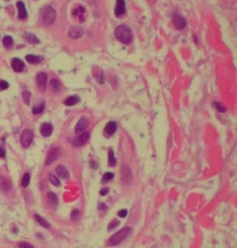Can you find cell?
<instances>
[{"instance_id":"6da1fadb","label":"cell","mask_w":237,"mask_h":248,"mask_svg":"<svg viewBox=\"0 0 237 248\" xmlns=\"http://www.w3.org/2000/svg\"><path fill=\"white\" fill-rule=\"evenodd\" d=\"M56 12L52 6H43L39 11L38 20L42 25L48 26L53 24L56 18Z\"/></svg>"},{"instance_id":"7a4b0ae2","label":"cell","mask_w":237,"mask_h":248,"mask_svg":"<svg viewBox=\"0 0 237 248\" xmlns=\"http://www.w3.org/2000/svg\"><path fill=\"white\" fill-rule=\"evenodd\" d=\"M132 233V229L130 227L122 228L110 237L107 241V245L109 247L117 246L128 238Z\"/></svg>"},{"instance_id":"3957f363","label":"cell","mask_w":237,"mask_h":248,"mask_svg":"<svg viewBox=\"0 0 237 248\" xmlns=\"http://www.w3.org/2000/svg\"><path fill=\"white\" fill-rule=\"evenodd\" d=\"M115 36L121 43L130 44L132 41L133 36L130 27L125 24L118 25L115 30Z\"/></svg>"},{"instance_id":"277c9868","label":"cell","mask_w":237,"mask_h":248,"mask_svg":"<svg viewBox=\"0 0 237 248\" xmlns=\"http://www.w3.org/2000/svg\"><path fill=\"white\" fill-rule=\"evenodd\" d=\"M34 135L30 129H25L23 131L20 136V143L22 146L25 148L29 147L33 143Z\"/></svg>"},{"instance_id":"5b68a950","label":"cell","mask_w":237,"mask_h":248,"mask_svg":"<svg viewBox=\"0 0 237 248\" xmlns=\"http://www.w3.org/2000/svg\"><path fill=\"white\" fill-rule=\"evenodd\" d=\"M61 154V149L59 147H53L49 151L45 161V164L50 165L58 160Z\"/></svg>"},{"instance_id":"8992f818","label":"cell","mask_w":237,"mask_h":248,"mask_svg":"<svg viewBox=\"0 0 237 248\" xmlns=\"http://www.w3.org/2000/svg\"><path fill=\"white\" fill-rule=\"evenodd\" d=\"M172 22L175 27L179 29L185 28L187 25L186 20L183 16L177 12H174L172 15Z\"/></svg>"},{"instance_id":"52a82bcc","label":"cell","mask_w":237,"mask_h":248,"mask_svg":"<svg viewBox=\"0 0 237 248\" xmlns=\"http://www.w3.org/2000/svg\"><path fill=\"white\" fill-rule=\"evenodd\" d=\"M89 139L88 132H84L74 139L72 141L73 146L75 147H81L86 143Z\"/></svg>"},{"instance_id":"ba28073f","label":"cell","mask_w":237,"mask_h":248,"mask_svg":"<svg viewBox=\"0 0 237 248\" xmlns=\"http://www.w3.org/2000/svg\"><path fill=\"white\" fill-rule=\"evenodd\" d=\"M47 80V75L44 72H40L38 73L36 77L37 87L41 91H45L46 89V83Z\"/></svg>"},{"instance_id":"9c48e42d","label":"cell","mask_w":237,"mask_h":248,"mask_svg":"<svg viewBox=\"0 0 237 248\" xmlns=\"http://www.w3.org/2000/svg\"><path fill=\"white\" fill-rule=\"evenodd\" d=\"M84 34V30L81 27L77 25L72 26L68 30V35L72 39H78Z\"/></svg>"},{"instance_id":"30bf717a","label":"cell","mask_w":237,"mask_h":248,"mask_svg":"<svg viewBox=\"0 0 237 248\" xmlns=\"http://www.w3.org/2000/svg\"><path fill=\"white\" fill-rule=\"evenodd\" d=\"M89 124V120L88 118L85 117H82L81 118L79 119L78 122H77L75 126V131L76 134L77 135L81 134L87 128Z\"/></svg>"},{"instance_id":"8fae6325","label":"cell","mask_w":237,"mask_h":248,"mask_svg":"<svg viewBox=\"0 0 237 248\" xmlns=\"http://www.w3.org/2000/svg\"><path fill=\"white\" fill-rule=\"evenodd\" d=\"M11 66L13 69L16 73H21L24 70L25 63L18 58H14L12 59Z\"/></svg>"},{"instance_id":"7c38bea8","label":"cell","mask_w":237,"mask_h":248,"mask_svg":"<svg viewBox=\"0 0 237 248\" xmlns=\"http://www.w3.org/2000/svg\"><path fill=\"white\" fill-rule=\"evenodd\" d=\"M16 7L18 9V17L19 18L20 20L26 19L28 17V13L24 2L21 1H17Z\"/></svg>"},{"instance_id":"4fadbf2b","label":"cell","mask_w":237,"mask_h":248,"mask_svg":"<svg viewBox=\"0 0 237 248\" xmlns=\"http://www.w3.org/2000/svg\"><path fill=\"white\" fill-rule=\"evenodd\" d=\"M125 3L124 0H118L115 6L114 14L117 17L120 18L125 14Z\"/></svg>"},{"instance_id":"5bb4252c","label":"cell","mask_w":237,"mask_h":248,"mask_svg":"<svg viewBox=\"0 0 237 248\" xmlns=\"http://www.w3.org/2000/svg\"><path fill=\"white\" fill-rule=\"evenodd\" d=\"M53 130V126L48 122H44L40 127V132L44 137H48L51 136Z\"/></svg>"},{"instance_id":"9a60e30c","label":"cell","mask_w":237,"mask_h":248,"mask_svg":"<svg viewBox=\"0 0 237 248\" xmlns=\"http://www.w3.org/2000/svg\"><path fill=\"white\" fill-rule=\"evenodd\" d=\"M56 173L61 179H68L70 177V173L68 169L62 165H59L56 168Z\"/></svg>"},{"instance_id":"2e32d148","label":"cell","mask_w":237,"mask_h":248,"mask_svg":"<svg viewBox=\"0 0 237 248\" xmlns=\"http://www.w3.org/2000/svg\"><path fill=\"white\" fill-rule=\"evenodd\" d=\"M86 9L84 6L79 5L73 11V15L78 18L79 22H83L85 20L84 14Z\"/></svg>"},{"instance_id":"e0dca14e","label":"cell","mask_w":237,"mask_h":248,"mask_svg":"<svg viewBox=\"0 0 237 248\" xmlns=\"http://www.w3.org/2000/svg\"><path fill=\"white\" fill-rule=\"evenodd\" d=\"M121 178L122 181L125 183L130 182L132 178V174L130 168L127 166H122L121 168Z\"/></svg>"},{"instance_id":"ac0fdd59","label":"cell","mask_w":237,"mask_h":248,"mask_svg":"<svg viewBox=\"0 0 237 248\" xmlns=\"http://www.w3.org/2000/svg\"><path fill=\"white\" fill-rule=\"evenodd\" d=\"M25 58L27 62L32 65L40 64L44 59V58L42 56L34 54L27 55Z\"/></svg>"},{"instance_id":"d6986e66","label":"cell","mask_w":237,"mask_h":248,"mask_svg":"<svg viewBox=\"0 0 237 248\" xmlns=\"http://www.w3.org/2000/svg\"><path fill=\"white\" fill-rule=\"evenodd\" d=\"M24 39L31 44H37L40 42V39L36 36V35L30 32L26 33L24 35Z\"/></svg>"},{"instance_id":"ffe728a7","label":"cell","mask_w":237,"mask_h":248,"mask_svg":"<svg viewBox=\"0 0 237 248\" xmlns=\"http://www.w3.org/2000/svg\"><path fill=\"white\" fill-rule=\"evenodd\" d=\"M47 199L49 204L52 207L57 206L59 202V199L56 194L52 191H49L47 194Z\"/></svg>"},{"instance_id":"44dd1931","label":"cell","mask_w":237,"mask_h":248,"mask_svg":"<svg viewBox=\"0 0 237 248\" xmlns=\"http://www.w3.org/2000/svg\"><path fill=\"white\" fill-rule=\"evenodd\" d=\"M80 99L78 96L73 95L68 96L64 101V104L67 106H71L79 103Z\"/></svg>"},{"instance_id":"7402d4cb","label":"cell","mask_w":237,"mask_h":248,"mask_svg":"<svg viewBox=\"0 0 237 248\" xmlns=\"http://www.w3.org/2000/svg\"><path fill=\"white\" fill-rule=\"evenodd\" d=\"M3 45L7 49L11 48L14 44V39L10 35H6L2 40Z\"/></svg>"},{"instance_id":"603a6c76","label":"cell","mask_w":237,"mask_h":248,"mask_svg":"<svg viewBox=\"0 0 237 248\" xmlns=\"http://www.w3.org/2000/svg\"><path fill=\"white\" fill-rule=\"evenodd\" d=\"M117 129L116 124L114 122H110L107 124L105 127V132L109 135L114 134Z\"/></svg>"},{"instance_id":"cb8c5ba5","label":"cell","mask_w":237,"mask_h":248,"mask_svg":"<svg viewBox=\"0 0 237 248\" xmlns=\"http://www.w3.org/2000/svg\"><path fill=\"white\" fill-rule=\"evenodd\" d=\"M34 219L40 226L45 228H50L51 227L50 224L45 218L43 217L38 214H35L34 215Z\"/></svg>"},{"instance_id":"d4e9b609","label":"cell","mask_w":237,"mask_h":248,"mask_svg":"<svg viewBox=\"0 0 237 248\" xmlns=\"http://www.w3.org/2000/svg\"><path fill=\"white\" fill-rule=\"evenodd\" d=\"M45 108V103L44 102H40L33 107L32 112L34 115H38L43 112Z\"/></svg>"},{"instance_id":"484cf974","label":"cell","mask_w":237,"mask_h":248,"mask_svg":"<svg viewBox=\"0 0 237 248\" xmlns=\"http://www.w3.org/2000/svg\"><path fill=\"white\" fill-rule=\"evenodd\" d=\"M50 86L51 89L53 92H58L60 90V83L56 79H52L50 82Z\"/></svg>"},{"instance_id":"4316f807","label":"cell","mask_w":237,"mask_h":248,"mask_svg":"<svg viewBox=\"0 0 237 248\" xmlns=\"http://www.w3.org/2000/svg\"><path fill=\"white\" fill-rule=\"evenodd\" d=\"M109 164L110 167H114L116 164V160L114 156V152L113 150H110L109 152Z\"/></svg>"},{"instance_id":"83f0119b","label":"cell","mask_w":237,"mask_h":248,"mask_svg":"<svg viewBox=\"0 0 237 248\" xmlns=\"http://www.w3.org/2000/svg\"><path fill=\"white\" fill-rule=\"evenodd\" d=\"M49 180H50L51 183L52 184V185L56 187H59L61 185V183H60V181H59V179L52 173L49 174Z\"/></svg>"},{"instance_id":"f1b7e54d","label":"cell","mask_w":237,"mask_h":248,"mask_svg":"<svg viewBox=\"0 0 237 248\" xmlns=\"http://www.w3.org/2000/svg\"><path fill=\"white\" fill-rule=\"evenodd\" d=\"M30 179V175L29 173H26L24 174L22 180V186L23 188H26L29 185Z\"/></svg>"},{"instance_id":"f546056e","label":"cell","mask_w":237,"mask_h":248,"mask_svg":"<svg viewBox=\"0 0 237 248\" xmlns=\"http://www.w3.org/2000/svg\"><path fill=\"white\" fill-rule=\"evenodd\" d=\"M120 222L117 219H114L110 222L108 226V230L109 231H113L115 230L120 225Z\"/></svg>"},{"instance_id":"4dcf8cb0","label":"cell","mask_w":237,"mask_h":248,"mask_svg":"<svg viewBox=\"0 0 237 248\" xmlns=\"http://www.w3.org/2000/svg\"><path fill=\"white\" fill-rule=\"evenodd\" d=\"M114 178V175L111 172H107L103 175L102 180L103 183H107L111 181Z\"/></svg>"},{"instance_id":"1f68e13d","label":"cell","mask_w":237,"mask_h":248,"mask_svg":"<svg viewBox=\"0 0 237 248\" xmlns=\"http://www.w3.org/2000/svg\"><path fill=\"white\" fill-rule=\"evenodd\" d=\"M0 185L2 188L4 189H8V188H11V185L7 179H2L0 180Z\"/></svg>"},{"instance_id":"d6a6232c","label":"cell","mask_w":237,"mask_h":248,"mask_svg":"<svg viewBox=\"0 0 237 248\" xmlns=\"http://www.w3.org/2000/svg\"><path fill=\"white\" fill-rule=\"evenodd\" d=\"M22 96L24 99V102L26 104H28L30 103V100L31 98L30 92L27 91H25L23 92Z\"/></svg>"},{"instance_id":"836d02e7","label":"cell","mask_w":237,"mask_h":248,"mask_svg":"<svg viewBox=\"0 0 237 248\" xmlns=\"http://www.w3.org/2000/svg\"><path fill=\"white\" fill-rule=\"evenodd\" d=\"M9 87V83L5 80H0V91H4Z\"/></svg>"},{"instance_id":"e575fe53","label":"cell","mask_w":237,"mask_h":248,"mask_svg":"<svg viewBox=\"0 0 237 248\" xmlns=\"http://www.w3.org/2000/svg\"><path fill=\"white\" fill-rule=\"evenodd\" d=\"M80 212L77 209L74 210L71 213V219L73 220H76L79 219Z\"/></svg>"},{"instance_id":"d590c367","label":"cell","mask_w":237,"mask_h":248,"mask_svg":"<svg viewBox=\"0 0 237 248\" xmlns=\"http://www.w3.org/2000/svg\"><path fill=\"white\" fill-rule=\"evenodd\" d=\"M128 213V212L127 211V210L122 209L118 211V216L120 218L124 219V218H125L127 216Z\"/></svg>"},{"instance_id":"8d00e7d4","label":"cell","mask_w":237,"mask_h":248,"mask_svg":"<svg viewBox=\"0 0 237 248\" xmlns=\"http://www.w3.org/2000/svg\"><path fill=\"white\" fill-rule=\"evenodd\" d=\"M19 248H33V246L28 242H21L18 245Z\"/></svg>"},{"instance_id":"74e56055","label":"cell","mask_w":237,"mask_h":248,"mask_svg":"<svg viewBox=\"0 0 237 248\" xmlns=\"http://www.w3.org/2000/svg\"><path fill=\"white\" fill-rule=\"evenodd\" d=\"M109 188L105 187V188H102L100 190V195L104 196L106 195L109 193Z\"/></svg>"},{"instance_id":"f35d334b","label":"cell","mask_w":237,"mask_h":248,"mask_svg":"<svg viewBox=\"0 0 237 248\" xmlns=\"http://www.w3.org/2000/svg\"><path fill=\"white\" fill-rule=\"evenodd\" d=\"M98 209L100 211H105L107 209L106 205L104 203H101L99 205Z\"/></svg>"},{"instance_id":"ab89813d","label":"cell","mask_w":237,"mask_h":248,"mask_svg":"<svg viewBox=\"0 0 237 248\" xmlns=\"http://www.w3.org/2000/svg\"><path fill=\"white\" fill-rule=\"evenodd\" d=\"M6 154V151L2 147L0 146V158L4 157Z\"/></svg>"}]
</instances>
